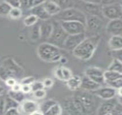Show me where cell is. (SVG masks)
Here are the masks:
<instances>
[{"label":"cell","instance_id":"cell-38","mask_svg":"<svg viewBox=\"0 0 122 115\" xmlns=\"http://www.w3.org/2000/svg\"><path fill=\"white\" fill-rule=\"evenodd\" d=\"M30 86L32 92H34L35 91L39 90H41V89H44L43 83H42V82L41 81L33 82Z\"/></svg>","mask_w":122,"mask_h":115},{"label":"cell","instance_id":"cell-11","mask_svg":"<svg viewBox=\"0 0 122 115\" xmlns=\"http://www.w3.org/2000/svg\"><path fill=\"white\" fill-rule=\"evenodd\" d=\"M86 76L96 83L102 85L105 83L104 71L102 69L95 67H90L86 69L85 72Z\"/></svg>","mask_w":122,"mask_h":115},{"label":"cell","instance_id":"cell-46","mask_svg":"<svg viewBox=\"0 0 122 115\" xmlns=\"http://www.w3.org/2000/svg\"><path fill=\"white\" fill-rule=\"evenodd\" d=\"M5 83H6L7 86H9V87L12 88L17 83L16 80L14 78H9L7 80L5 81Z\"/></svg>","mask_w":122,"mask_h":115},{"label":"cell","instance_id":"cell-10","mask_svg":"<svg viewBox=\"0 0 122 115\" xmlns=\"http://www.w3.org/2000/svg\"><path fill=\"white\" fill-rule=\"evenodd\" d=\"M65 32L68 35H74L85 33L86 27L77 21H59Z\"/></svg>","mask_w":122,"mask_h":115},{"label":"cell","instance_id":"cell-44","mask_svg":"<svg viewBox=\"0 0 122 115\" xmlns=\"http://www.w3.org/2000/svg\"><path fill=\"white\" fill-rule=\"evenodd\" d=\"M12 8H21V1H6Z\"/></svg>","mask_w":122,"mask_h":115},{"label":"cell","instance_id":"cell-5","mask_svg":"<svg viewBox=\"0 0 122 115\" xmlns=\"http://www.w3.org/2000/svg\"><path fill=\"white\" fill-rule=\"evenodd\" d=\"M102 14L110 20L119 19L122 17V5L118 1H101Z\"/></svg>","mask_w":122,"mask_h":115},{"label":"cell","instance_id":"cell-8","mask_svg":"<svg viewBox=\"0 0 122 115\" xmlns=\"http://www.w3.org/2000/svg\"><path fill=\"white\" fill-rule=\"evenodd\" d=\"M104 25L102 18L93 15H86V22L85 27L86 37H92L100 35Z\"/></svg>","mask_w":122,"mask_h":115},{"label":"cell","instance_id":"cell-19","mask_svg":"<svg viewBox=\"0 0 122 115\" xmlns=\"http://www.w3.org/2000/svg\"><path fill=\"white\" fill-rule=\"evenodd\" d=\"M64 108L69 115H84L75 105L72 97L67 98L64 101Z\"/></svg>","mask_w":122,"mask_h":115},{"label":"cell","instance_id":"cell-12","mask_svg":"<svg viewBox=\"0 0 122 115\" xmlns=\"http://www.w3.org/2000/svg\"><path fill=\"white\" fill-rule=\"evenodd\" d=\"M84 33L74 35H68L64 44L63 49L73 51L75 48L86 38Z\"/></svg>","mask_w":122,"mask_h":115},{"label":"cell","instance_id":"cell-50","mask_svg":"<svg viewBox=\"0 0 122 115\" xmlns=\"http://www.w3.org/2000/svg\"><path fill=\"white\" fill-rule=\"evenodd\" d=\"M4 91V88H2L1 86H0V96H1V95H2V94H3Z\"/></svg>","mask_w":122,"mask_h":115},{"label":"cell","instance_id":"cell-30","mask_svg":"<svg viewBox=\"0 0 122 115\" xmlns=\"http://www.w3.org/2000/svg\"><path fill=\"white\" fill-rule=\"evenodd\" d=\"M5 112L8 109L10 108H18L20 106V104H18L14 101L10 97H9L8 95L5 96Z\"/></svg>","mask_w":122,"mask_h":115},{"label":"cell","instance_id":"cell-3","mask_svg":"<svg viewBox=\"0 0 122 115\" xmlns=\"http://www.w3.org/2000/svg\"><path fill=\"white\" fill-rule=\"evenodd\" d=\"M73 97L80 102L89 114L93 113L98 105V97L88 91L82 89L76 90Z\"/></svg>","mask_w":122,"mask_h":115},{"label":"cell","instance_id":"cell-13","mask_svg":"<svg viewBox=\"0 0 122 115\" xmlns=\"http://www.w3.org/2000/svg\"><path fill=\"white\" fill-rule=\"evenodd\" d=\"M19 111L22 115H30L39 110L40 106L36 101L30 100H25L19 106Z\"/></svg>","mask_w":122,"mask_h":115},{"label":"cell","instance_id":"cell-7","mask_svg":"<svg viewBox=\"0 0 122 115\" xmlns=\"http://www.w3.org/2000/svg\"><path fill=\"white\" fill-rule=\"evenodd\" d=\"M53 17L58 21H77L84 25L86 22V15L75 8L61 11Z\"/></svg>","mask_w":122,"mask_h":115},{"label":"cell","instance_id":"cell-28","mask_svg":"<svg viewBox=\"0 0 122 115\" xmlns=\"http://www.w3.org/2000/svg\"><path fill=\"white\" fill-rule=\"evenodd\" d=\"M108 70L113 71L122 74V62L116 59H113L112 62L108 68Z\"/></svg>","mask_w":122,"mask_h":115},{"label":"cell","instance_id":"cell-31","mask_svg":"<svg viewBox=\"0 0 122 115\" xmlns=\"http://www.w3.org/2000/svg\"><path fill=\"white\" fill-rule=\"evenodd\" d=\"M55 2L58 4L61 11L74 8L75 4V1H56Z\"/></svg>","mask_w":122,"mask_h":115},{"label":"cell","instance_id":"cell-23","mask_svg":"<svg viewBox=\"0 0 122 115\" xmlns=\"http://www.w3.org/2000/svg\"><path fill=\"white\" fill-rule=\"evenodd\" d=\"M108 45L111 50L122 49V36H112L108 41Z\"/></svg>","mask_w":122,"mask_h":115},{"label":"cell","instance_id":"cell-15","mask_svg":"<svg viewBox=\"0 0 122 115\" xmlns=\"http://www.w3.org/2000/svg\"><path fill=\"white\" fill-rule=\"evenodd\" d=\"M117 90L112 88L109 87H100L98 89L93 91V93L97 97L105 100H110L115 97L117 94Z\"/></svg>","mask_w":122,"mask_h":115},{"label":"cell","instance_id":"cell-17","mask_svg":"<svg viewBox=\"0 0 122 115\" xmlns=\"http://www.w3.org/2000/svg\"><path fill=\"white\" fill-rule=\"evenodd\" d=\"M43 2L30 9L29 12L31 15L36 16L38 18V19L47 21L49 19H50L52 17L45 11L44 7L43 6Z\"/></svg>","mask_w":122,"mask_h":115},{"label":"cell","instance_id":"cell-33","mask_svg":"<svg viewBox=\"0 0 122 115\" xmlns=\"http://www.w3.org/2000/svg\"><path fill=\"white\" fill-rule=\"evenodd\" d=\"M56 103H57V102L53 100H48L45 101L40 106L39 109H40V111L42 113H44L46 110H48L51 106Z\"/></svg>","mask_w":122,"mask_h":115},{"label":"cell","instance_id":"cell-52","mask_svg":"<svg viewBox=\"0 0 122 115\" xmlns=\"http://www.w3.org/2000/svg\"><path fill=\"white\" fill-rule=\"evenodd\" d=\"M89 115H94V113H92V114Z\"/></svg>","mask_w":122,"mask_h":115},{"label":"cell","instance_id":"cell-34","mask_svg":"<svg viewBox=\"0 0 122 115\" xmlns=\"http://www.w3.org/2000/svg\"><path fill=\"white\" fill-rule=\"evenodd\" d=\"M31 31V38L33 40H38L40 38V25L37 23L33 25Z\"/></svg>","mask_w":122,"mask_h":115},{"label":"cell","instance_id":"cell-36","mask_svg":"<svg viewBox=\"0 0 122 115\" xmlns=\"http://www.w3.org/2000/svg\"><path fill=\"white\" fill-rule=\"evenodd\" d=\"M61 70L63 81L66 82L72 76L71 71L68 68L66 67H61Z\"/></svg>","mask_w":122,"mask_h":115},{"label":"cell","instance_id":"cell-37","mask_svg":"<svg viewBox=\"0 0 122 115\" xmlns=\"http://www.w3.org/2000/svg\"><path fill=\"white\" fill-rule=\"evenodd\" d=\"M105 83H107L110 87L116 90H117V89L122 88V78L118 79L117 80L113 81L112 82H105Z\"/></svg>","mask_w":122,"mask_h":115},{"label":"cell","instance_id":"cell-25","mask_svg":"<svg viewBox=\"0 0 122 115\" xmlns=\"http://www.w3.org/2000/svg\"><path fill=\"white\" fill-rule=\"evenodd\" d=\"M8 95L9 97L18 104H21L25 100V96L21 91L14 92L12 90H10L8 92Z\"/></svg>","mask_w":122,"mask_h":115},{"label":"cell","instance_id":"cell-6","mask_svg":"<svg viewBox=\"0 0 122 115\" xmlns=\"http://www.w3.org/2000/svg\"><path fill=\"white\" fill-rule=\"evenodd\" d=\"M52 33L46 42L59 49H63L64 44L68 35L62 28L59 21L54 20L52 21Z\"/></svg>","mask_w":122,"mask_h":115},{"label":"cell","instance_id":"cell-4","mask_svg":"<svg viewBox=\"0 0 122 115\" xmlns=\"http://www.w3.org/2000/svg\"><path fill=\"white\" fill-rule=\"evenodd\" d=\"M23 74L22 69L10 58L5 59L0 66V78L5 81L9 78L16 79Z\"/></svg>","mask_w":122,"mask_h":115},{"label":"cell","instance_id":"cell-40","mask_svg":"<svg viewBox=\"0 0 122 115\" xmlns=\"http://www.w3.org/2000/svg\"><path fill=\"white\" fill-rule=\"evenodd\" d=\"M33 95L36 99H43L46 96V91L44 89L39 90L33 92Z\"/></svg>","mask_w":122,"mask_h":115},{"label":"cell","instance_id":"cell-48","mask_svg":"<svg viewBox=\"0 0 122 115\" xmlns=\"http://www.w3.org/2000/svg\"><path fill=\"white\" fill-rule=\"evenodd\" d=\"M30 115H44L41 112H40V110H37V111L34 112V113H32V114Z\"/></svg>","mask_w":122,"mask_h":115},{"label":"cell","instance_id":"cell-16","mask_svg":"<svg viewBox=\"0 0 122 115\" xmlns=\"http://www.w3.org/2000/svg\"><path fill=\"white\" fill-rule=\"evenodd\" d=\"M118 102V100L115 98L106 100V101L99 106L97 110V115H104L107 113L112 112Z\"/></svg>","mask_w":122,"mask_h":115},{"label":"cell","instance_id":"cell-1","mask_svg":"<svg viewBox=\"0 0 122 115\" xmlns=\"http://www.w3.org/2000/svg\"><path fill=\"white\" fill-rule=\"evenodd\" d=\"M100 39V35L86 38L72 51L73 54L81 60H89L95 52Z\"/></svg>","mask_w":122,"mask_h":115},{"label":"cell","instance_id":"cell-29","mask_svg":"<svg viewBox=\"0 0 122 115\" xmlns=\"http://www.w3.org/2000/svg\"><path fill=\"white\" fill-rule=\"evenodd\" d=\"M12 7L6 1L0 2V16H9V12L12 9Z\"/></svg>","mask_w":122,"mask_h":115},{"label":"cell","instance_id":"cell-26","mask_svg":"<svg viewBox=\"0 0 122 115\" xmlns=\"http://www.w3.org/2000/svg\"><path fill=\"white\" fill-rule=\"evenodd\" d=\"M62 113V107L57 103L54 104L51 107L46 110L44 115H61Z\"/></svg>","mask_w":122,"mask_h":115},{"label":"cell","instance_id":"cell-22","mask_svg":"<svg viewBox=\"0 0 122 115\" xmlns=\"http://www.w3.org/2000/svg\"><path fill=\"white\" fill-rule=\"evenodd\" d=\"M81 83V78L79 76H73L66 81V85L68 88L70 90L73 91L77 90L80 89Z\"/></svg>","mask_w":122,"mask_h":115},{"label":"cell","instance_id":"cell-21","mask_svg":"<svg viewBox=\"0 0 122 115\" xmlns=\"http://www.w3.org/2000/svg\"><path fill=\"white\" fill-rule=\"evenodd\" d=\"M40 38L46 41L50 37L52 31V22H48L45 21L40 25Z\"/></svg>","mask_w":122,"mask_h":115},{"label":"cell","instance_id":"cell-47","mask_svg":"<svg viewBox=\"0 0 122 115\" xmlns=\"http://www.w3.org/2000/svg\"><path fill=\"white\" fill-rule=\"evenodd\" d=\"M21 85L20 83H16L13 87L11 88V90L14 91V92H20L21 91Z\"/></svg>","mask_w":122,"mask_h":115},{"label":"cell","instance_id":"cell-20","mask_svg":"<svg viewBox=\"0 0 122 115\" xmlns=\"http://www.w3.org/2000/svg\"><path fill=\"white\" fill-rule=\"evenodd\" d=\"M43 6L46 12L51 17L55 16L61 11V9L58 4L55 1H44L43 2Z\"/></svg>","mask_w":122,"mask_h":115},{"label":"cell","instance_id":"cell-41","mask_svg":"<svg viewBox=\"0 0 122 115\" xmlns=\"http://www.w3.org/2000/svg\"><path fill=\"white\" fill-rule=\"evenodd\" d=\"M35 81V78L33 77H28L24 78L21 80L20 84L21 85H30L33 83V82Z\"/></svg>","mask_w":122,"mask_h":115},{"label":"cell","instance_id":"cell-45","mask_svg":"<svg viewBox=\"0 0 122 115\" xmlns=\"http://www.w3.org/2000/svg\"><path fill=\"white\" fill-rule=\"evenodd\" d=\"M21 91L24 93V94H25V93H29L32 92L30 86L27 85H21Z\"/></svg>","mask_w":122,"mask_h":115},{"label":"cell","instance_id":"cell-9","mask_svg":"<svg viewBox=\"0 0 122 115\" xmlns=\"http://www.w3.org/2000/svg\"><path fill=\"white\" fill-rule=\"evenodd\" d=\"M74 8L80 10L86 15H93L101 18L102 5L101 1H75Z\"/></svg>","mask_w":122,"mask_h":115},{"label":"cell","instance_id":"cell-39","mask_svg":"<svg viewBox=\"0 0 122 115\" xmlns=\"http://www.w3.org/2000/svg\"><path fill=\"white\" fill-rule=\"evenodd\" d=\"M111 56L113 58V59L119 60L122 62V49L117 50H111Z\"/></svg>","mask_w":122,"mask_h":115},{"label":"cell","instance_id":"cell-18","mask_svg":"<svg viewBox=\"0 0 122 115\" xmlns=\"http://www.w3.org/2000/svg\"><path fill=\"white\" fill-rule=\"evenodd\" d=\"M100 87H102V85L93 81L86 76L81 78L80 89H81L82 90L88 91V92H91V91L93 92Z\"/></svg>","mask_w":122,"mask_h":115},{"label":"cell","instance_id":"cell-24","mask_svg":"<svg viewBox=\"0 0 122 115\" xmlns=\"http://www.w3.org/2000/svg\"><path fill=\"white\" fill-rule=\"evenodd\" d=\"M104 78L105 82H112L122 78V74L107 70L104 72Z\"/></svg>","mask_w":122,"mask_h":115},{"label":"cell","instance_id":"cell-51","mask_svg":"<svg viewBox=\"0 0 122 115\" xmlns=\"http://www.w3.org/2000/svg\"><path fill=\"white\" fill-rule=\"evenodd\" d=\"M104 115H114L112 112H110V113H107L106 114H105Z\"/></svg>","mask_w":122,"mask_h":115},{"label":"cell","instance_id":"cell-42","mask_svg":"<svg viewBox=\"0 0 122 115\" xmlns=\"http://www.w3.org/2000/svg\"><path fill=\"white\" fill-rule=\"evenodd\" d=\"M4 115H22L20 112L18 108H10L8 110H7L6 112H5Z\"/></svg>","mask_w":122,"mask_h":115},{"label":"cell","instance_id":"cell-49","mask_svg":"<svg viewBox=\"0 0 122 115\" xmlns=\"http://www.w3.org/2000/svg\"><path fill=\"white\" fill-rule=\"evenodd\" d=\"M122 88H120V89H117V94H118V96L120 97H122Z\"/></svg>","mask_w":122,"mask_h":115},{"label":"cell","instance_id":"cell-43","mask_svg":"<svg viewBox=\"0 0 122 115\" xmlns=\"http://www.w3.org/2000/svg\"><path fill=\"white\" fill-rule=\"evenodd\" d=\"M43 83L44 86V88H50L53 86V81L52 80L51 78H45L44 80L42 82Z\"/></svg>","mask_w":122,"mask_h":115},{"label":"cell","instance_id":"cell-27","mask_svg":"<svg viewBox=\"0 0 122 115\" xmlns=\"http://www.w3.org/2000/svg\"><path fill=\"white\" fill-rule=\"evenodd\" d=\"M43 2L44 1H21V8L30 10Z\"/></svg>","mask_w":122,"mask_h":115},{"label":"cell","instance_id":"cell-35","mask_svg":"<svg viewBox=\"0 0 122 115\" xmlns=\"http://www.w3.org/2000/svg\"><path fill=\"white\" fill-rule=\"evenodd\" d=\"M22 16V11L21 8H12L9 14V16L13 19H18Z\"/></svg>","mask_w":122,"mask_h":115},{"label":"cell","instance_id":"cell-14","mask_svg":"<svg viewBox=\"0 0 122 115\" xmlns=\"http://www.w3.org/2000/svg\"><path fill=\"white\" fill-rule=\"evenodd\" d=\"M106 31L108 33L112 35V36H122V18L110 20L106 26Z\"/></svg>","mask_w":122,"mask_h":115},{"label":"cell","instance_id":"cell-32","mask_svg":"<svg viewBox=\"0 0 122 115\" xmlns=\"http://www.w3.org/2000/svg\"><path fill=\"white\" fill-rule=\"evenodd\" d=\"M38 18L36 16L30 14L24 19V24L26 27H32L37 23Z\"/></svg>","mask_w":122,"mask_h":115},{"label":"cell","instance_id":"cell-2","mask_svg":"<svg viewBox=\"0 0 122 115\" xmlns=\"http://www.w3.org/2000/svg\"><path fill=\"white\" fill-rule=\"evenodd\" d=\"M37 54L41 60L51 63L58 62L62 58L60 49L47 42L42 43L39 45Z\"/></svg>","mask_w":122,"mask_h":115}]
</instances>
